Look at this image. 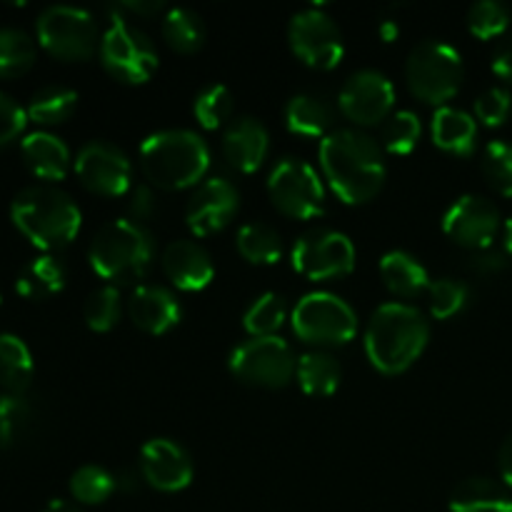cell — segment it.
Masks as SVG:
<instances>
[{"label": "cell", "instance_id": "cell-7", "mask_svg": "<svg viewBox=\"0 0 512 512\" xmlns=\"http://www.w3.org/2000/svg\"><path fill=\"white\" fill-rule=\"evenodd\" d=\"M100 60L115 80L138 85L158 68V50L143 30L115 18L100 38Z\"/></svg>", "mask_w": 512, "mask_h": 512}, {"label": "cell", "instance_id": "cell-28", "mask_svg": "<svg viewBox=\"0 0 512 512\" xmlns=\"http://www.w3.org/2000/svg\"><path fill=\"white\" fill-rule=\"evenodd\" d=\"M298 383L303 388V393L313 395V398H328L338 390L340 378H343V370L340 363L325 350H310L303 358L298 360Z\"/></svg>", "mask_w": 512, "mask_h": 512}, {"label": "cell", "instance_id": "cell-41", "mask_svg": "<svg viewBox=\"0 0 512 512\" xmlns=\"http://www.w3.org/2000/svg\"><path fill=\"white\" fill-rule=\"evenodd\" d=\"M483 175L500 195L512 198V145L493 140L483 153Z\"/></svg>", "mask_w": 512, "mask_h": 512}, {"label": "cell", "instance_id": "cell-38", "mask_svg": "<svg viewBox=\"0 0 512 512\" xmlns=\"http://www.w3.org/2000/svg\"><path fill=\"white\" fill-rule=\"evenodd\" d=\"M85 323L98 333H108L120 320V293L115 285H103L93 290L85 300Z\"/></svg>", "mask_w": 512, "mask_h": 512}, {"label": "cell", "instance_id": "cell-25", "mask_svg": "<svg viewBox=\"0 0 512 512\" xmlns=\"http://www.w3.org/2000/svg\"><path fill=\"white\" fill-rule=\"evenodd\" d=\"M380 278L385 288L400 298H418L423 290L430 288L428 270L423 268L418 258H413L405 250H390L380 260Z\"/></svg>", "mask_w": 512, "mask_h": 512}, {"label": "cell", "instance_id": "cell-14", "mask_svg": "<svg viewBox=\"0 0 512 512\" xmlns=\"http://www.w3.org/2000/svg\"><path fill=\"white\" fill-rule=\"evenodd\" d=\"M75 175L90 193L118 198L130 190L133 168L128 155L105 140H93L83 145L75 158Z\"/></svg>", "mask_w": 512, "mask_h": 512}, {"label": "cell", "instance_id": "cell-1", "mask_svg": "<svg viewBox=\"0 0 512 512\" xmlns=\"http://www.w3.org/2000/svg\"><path fill=\"white\" fill-rule=\"evenodd\" d=\"M320 168L343 203L363 205L383 190L385 160L380 145L363 130H333L320 143Z\"/></svg>", "mask_w": 512, "mask_h": 512}, {"label": "cell", "instance_id": "cell-13", "mask_svg": "<svg viewBox=\"0 0 512 512\" xmlns=\"http://www.w3.org/2000/svg\"><path fill=\"white\" fill-rule=\"evenodd\" d=\"M293 53L315 70H333L343 60L345 45L338 23L318 8H305L288 25Z\"/></svg>", "mask_w": 512, "mask_h": 512}, {"label": "cell", "instance_id": "cell-21", "mask_svg": "<svg viewBox=\"0 0 512 512\" xmlns=\"http://www.w3.org/2000/svg\"><path fill=\"white\" fill-rule=\"evenodd\" d=\"M135 328L148 335H165L180 323V305L170 290L158 285H140L128 303Z\"/></svg>", "mask_w": 512, "mask_h": 512}, {"label": "cell", "instance_id": "cell-34", "mask_svg": "<svg viewBox=\"0 0 512 512\" xmlns=\"http://www.w3.org/2000/svg\"><path fill=\"white\" fill-rule=\"evenodd\" d=\"M118 488V480H115L113 473H108L100 465H83L73 473L70 478V493L78 503L85 505H98L105 503L110 495Z\"/></svg>", "mask_w": 512, "mask_h": 512}, {"label": "cell", "instance_id": "cell-8", "mask_svg": "<svg viewBox=\"0 0 512 512\" xmlns=\"http://www.w3.org/2000/svg\"><path fill=\"white\" fill-rule=\"evenodd\" d=\"M293 330L315 345H345L358 333V315L333 293H310L295 305Z\"/></svg>", "mask_w": 512, "mask_h": 512}, {"label": "cell", "instance_id": "cell-23", "mask_svg": "<svg viewBox=\"0 0 512 512\" xmlns=\"http://www.w3.org/2000/svg\"><path fill=\"white\" fill-rule=\"evenodd\" d=\"M430 133H433V143L445 153L470 155L475 150V140H478V123L465 110L443 105L435 110Z\"/></svg>", "mask_w": 512, "mask_h": 512}, {"label": "cell", "instance_id": "cell-35", "mask_svg": "<svg viewBox=\"0 0 512 512\" xmlns=\"http://www.w3.org/2000/svg\"><path fill=\"white\" fill-rule=\"evenodd\" d=\"M285 315H288V310H285L283 298L275 293H265L245 310L243 325L253 338H270L283 328Z\"/></svg>", "mask_w": 512, "mask_h": 512}, {"label": "cell", "instance_id": "cell-16", "mask_svg": "<svg viewBox=\"0 0 512 512\" xmlns=\"http://www.w3.org/2000/svg\"><path fill=\"white\" fill-rule=\"evenodd\" d=\"M340 110L355 125H378L390 118L395 105V88L378 70H360L350 75L338 98Z\"/></svg>", "mask_w": 512, "mask_h": 512}, {"label": "cell", "instance_id": "cell-47", "mask_svg": "<svg viewBox=\"0 0 512 512\" xmlns=\"http://www.w3.org/2000/svg\"><path fill=\"white\" fill-rule=\"evenodd\" d=\"M493 70L498 78H503L505 83L512 85V35L498 45L493 55Z\"/></svg>", "mask_w": 512, "mask_h": 512}, {"label": "cell", "instance_id": "cell-30", "mask_svg": "<svg viewBox=\"0 0 512 512\" xmlns=\"http://www.w3.org/2000/svg\"><path fill=\"white\" fill-rule=\"evenodd\" d=\"M163 38L175 53H198L205 43V23L195 10L173 8L163 20Z\"/></svg>", "mask_w": 512, "mask_h": 512}, {"label": "cell", "instance_id": "cell-36", "mask_svg": "<svg viewBox=\"0 0 512 512\" xmlns=\"http://www.w3.org/2000/svg\"><path fill=\"white\" fill-rule=\"evenodd\" d=\"M420 133H423V128H420L418 115L410 113V110H398V113H393L383 123L380 140H383V148L388 153L408 155L418 145Z\"/></svg>", "mask_w": 512, "mask_h": 512}, {"label": "cell", "instance_id": "cell-17", "mask_svg": "<svg viewBox=\"0 0 512 512\" xmlns=\"http://www.w3.org/2000/svg\"><path fill=\"white\" fill-rule=\"evenodd\" d=\"M240 208V193L230 180L208 178L193 190L185 205V220L195 235H213L235 218Z\"/></svg>", "mask_w": 512, "mask_h": 512}, {"label": "cell", "instance_id": "cell-29", "mask_svg": "<svg viewBox=\"0 0 512 512\" xmlns=\"http://www.w3.org/2000/svg\"><path fill=\"white\" fill-rule=\"evenodd\" d=\"M33 380V355L18 335H0V385L5 393L23 395Z\"/></svg>", "mask_w": 512, "mask_h": 512}, {"label": "cell", "instance_id": "cell-40", "mask_svg": "<svg viewBox=\"0 0 512 512\" xmlns=\"http://www.w3.org/2000/svg\"><path fill=\"white\" fill-rule=\"evenodd\" d=\"M30 418L33 413L23 395L0 393V448H10L18 443L28 430Z\"/></svg>", "mask_w": 512, "mask_h": 512}, {"label": "cell", "instance_id": "cell-5", "mask_svg": "<svg viewBox=\"0 0 512 512\" xmlns=\"http://www.w3.org/2000/svg\"><path fill=\"white\" fill-rule=\"evenodd\" d=\"M88 258L100 278L120 285L133 283L143 278L153 265L155 240L135 220H110L95 233Z\"/></svg>", "mask_w": 512, "mask_h": 512}, {"label": "cell", "instance_id": "cell-52", "mask_svg": "<svg viewBox=\"0 0 512 512\" xmlns=\"http://www.w3.org/2000/svg\"><path fill=\"white\" fill-rule=\"evenodd\" d=\"M505 248H508V253L512 255V215L508 223H505Z\"/></svg>", "mask_w": 512, "mask_h": 512}, {"label": "cell", "instance_id": "cell-33", "mask_svg": "<svg viewBox=\"0 0 512 512\" xmlns=\"http://www.w3.org/2000/svg\"><path fill=\"white\" fill-rule=\"evenodd\" d=\"M35 43L25 30L0 28V78H15L33 68Z\"/></svg>", "mask_w": 512, "mask_h": 512}, {"label": "cell", "instance_id": "cell-39", "mask_svg": "<svg viewBox=\"0 0 512 512\" xmlns=\"http://www.w3.org/2000/svg\"><path fill=\"white\" fill-rule=\"evenodd\" d=\"M510 25V10L508 5L498 3V0H480V3L470 5L468 10V28L475 38L490 40L498 38L508 30Z\"/></svg>", "mask_w": 512, "mask_h": 512}, {"label": "cell", "instance_id": "cell-19", "mask_svg": "<svg viewBox=\"0 0 512 512\" xmlns=\"http://www.w3.org/2000/svg\"><path fill=\"white\" fill-rule=\"evenodd\" d=\"M163 270L173 280V285H178L185 293L208 288L215 275L208 250L195 240H173V243L165 245Z\"/></svg>", "mask_w": 512, "mask_h": 512}, {"label": "cell", "instance_id": "cell-18", "mask_svg": "<svg viewBox=\"0 0 512 512\" xmlns=\"http://www.w3.org/2000/svg\"><path fill=\"white\" fill-rule=\"evenodd\" d=\"M140 475L163 493H178L185 490L193 480V460L168 438H153L140 450Z\"/></svg>", "mask_w": 512, "mask_h": 512}, {"label": "cell", "instance_id": "cell-24", "mask_svg": "<svg viewBox=\"0 0 512 512\" xmlns=\"http://www.w3.org/2000/svg\"><path fill=\"white\" fill-rule=\"evenodd\" d=\"M450 512H512V495L493 478H468L450 495Z\"/></svg>", "mask_w": 512, "mask_h": 512}, {"label": "cell", "instance_id": "cell-11", "mask_svg": "<svg viewBox=\"0 0 512 512\" xmlns=\"http://www.w3.org/2000/svg\"><path fill=\"white\" fill-rule=\"evenodd\" d=\"M295 368L298 363L293 350L278 335L248 340L230 355V370L235 378L258 388H285L293 380Z\"/></svg>", "mask_w": 512, "mask_h": 512}, {"label": "cell", "instance_id": "cell-4", "mask_svg": "<svg viewBox=\"0 0 512 512\" xmlns=\"http://www.w3.org/2000/svg\"><path fill=\"white\" fill-rule=\"evenodd\" d=\"M10 218L30 243L43 250L65 248L80 230L78 205L68 193L50 185L20 190L10 205Z\"/></svg>", "mask_w": 512, "mask_h": 512}, {"label": "cell", "instance_id": "cell-42", "mask_svg": "<svg viewBox=\"0 0 512 512\" xmlns=\"http://www.w3.org/2000/svg\"><path fill=\"white\" fill-rule=\"evenodd\" d=\"M430 295V313L435 320H448L453 315H458L460 310L468 303V288L458 280H433L428 288Z\"/></svg>", "mask_w": 512, "mask_h": 512}, {"label": "cell", "instance_id": "cell-32", "mask_svg": "<svg viewBox=\"0 0 512 512\" xmlns=\"http://www.w3.org/2000/svg\"><path fill=\"white\" fill-rule=\"evenodd\" d=\"M78 93L68 85H45L30 98L28 118L40 125H58L75 113Z\"/></svg>", "mask_w": 512, "mask_h": 512}, {"label": "cell", "instance_id": "cell-9", "mask_svg": "<svg viewBox=\"0 0 512 512\" xmlns=\"http://www.w3.org/2000/svg\"><path fill=\"white\" fill-rule=\"evenodd\" d=\"M38 40L60 60H88L98 50V23L73 5H50L38 18Z\"/></svg>", "mask_w": 512, "mask_h": 512}, {"label": "cell", "instance_id": "cell-31", "mask_svg": "<svg viewBox=\"0 0 512 512\" xmlns=\"http://www.w3.org/2000/svg\"><path fill=\"white\" fill-rule=\"evenodd\" d=\"M235 245H238V253L253 265H273L278 263L280 253H283L278 230L268 223H260V220L245 223L243 228L238 230Z\"/></svg>", "mask_w": 512, "mask_h": 512}, {"label": "cell", "instance_id": "cell-22", "mask_svg": "<svg viewBox=\"0 0 512 512\" xmlns=\"http://www.w3.org/2000/svg\"><path fill=\"white\" fill-rule=\"evenodd\" d=\"M25 165L43 180H63L70 165V150L58 135L35 130L20 143Z\"/></svg>", "mask_w": 512, "mask_h": 512}, {"label": "cell", "instance_id": "cell-3", "mask_svg": "<svg viewBox=\"0 0 512 512\" xmlns=\"http://www.w3.org/2000/svg\"><path fill=\"white\" fill-rule=\"evenodd\" d=\"M208 165V145L193 130H160L140 145V170L163 190L193 188Z\"/></svg>", "mask_w": 512, "mask_h": 512}, {"label": "cell", "instance_id": "cell-48", "mask_svg": "<svg viewBox=\"0 0 512 512\" xmlns=\"http://www.w3.org/2000/svg\"><path fill=\"white\" fill-rule=\"evenodd\" d=\"M498 468H500V475H503L505 485H510L512 488V433L505 438L503 448H500Z\"/></svg>", "mask_w": 512, "mask_h": 512}, {"label": "cell", "instance_id": "cell-26", "mask_svg": "<svg viewBox=\"0 0 512 512\" xmlns=\"http://www.w3.org/2000/svg\"><path fill=\"white\" fill-rule=\"evenodd\" d=\"M65 285V268L53 255H38L20 268L15 288L23 298L45 300L60 293Z\"/></svg>", "mask_w": 512, "mask_h": 512}, {"label": "cell", "instance_id": "cell-37", "mask_svg": "<svg viewBox=\"0 0 512 512\" xmlns=\"http://www.w3.org/2000/svg\"><path fill=\"white\" fill-rule=\"evenodd\" d=\"M193 113L205 130H218L233 115V93L225 85H208L195 98Z\"/></svg>", "mask_w": 512, "mask_h": 512}, {"label": "cell", "instance_id": "cell-15", "mask_svg": "<svg viewBox=\"0 0 512 512\" xmlns=\"http://www.w3.org/2000/svg\"><path fill=\"white\" fill-rule=\"evenodd\" d=\"M443 230L453 243L470 250H485L500 230V210L493 200L483 195H463L448 208Z\"/></svg>", "mask_w": 512, "mask_h": 512}, {"label": "cell", "instance_id": "cell-10", "mask_svg": "<svg viewBox=\"0 0 512 512\" xmlns=\"http://www.w3.org/2000/svg\"><path fill=\"white\" fill-rule=\"evenodd\" d=\"M268 193L275 208L288 218L310 220L325 210L323 183L313 165L305 160H280L268 178Z\"/></svg>", "mask_w": 512, "mask_h": 512}, {"label": "cell", "instance_id": "cell-44", "mask_svg": "<svg viewBox=\"0 0 512 512\" xmlns=\"http://www.w3.org/2000/svg\"><path fill=\"white\" fill-rule=\"evenodd\" d=\"M25 123H28V113L8 93L0 90V145H8L10 140L18 138Z\"/></svg>", "mask_w": 512, "mask_h": 512}, {"label": "cell", "instance_id": "cell-20", "mask_svg": "<svg viewBox=\"0 0 512 512\" xmlns=\"http://www.w3.org/2000/svg\"><path fill=\"white\" fill-rule=\"evenodd\" d=\"M268 130L255 118H238L223 133V158L240 173H255L268 155Z\"/></svg>", "mask_w": 512, "mask_h": 512}, {"label": "cell", "instance_id": "cell-51", "mask_svg": "<svg viewBox=\"0 0 512 512\" xmlns=\"http://www.w3.org/2000/svg\"><path fill=\"white\" fill-rule=\"evenodd\" d=\"M380 35H383V38L390 43V40H393L395 35H398V25H393V23H390V20H385V23L380 25Z\"/></svg>", "mask_w": 512, "mask_h": 512}, {"label": "cell", "instance_id": "cell-12", "mask_svg": "<svg viewBox=\"0 0 512 512\" xmlns=\"http://www.w3.org/2000/svg\"><path fill=\"white\" fill-rule=\"evenodd\" d=\"M290 260H293V268L308 280L343 278L355 268V245L348 235L338 230H308L295 240Z\"/></svg>", "mask_w": 512, "mask_h": 512}, {"label": "cell", "instance_id": "cell-2", "mask_svg": "<svg viewBox=\"0 0 512 512\" xmlns=\"http://www.w3.org/2000/svg\"><path fill=\"white\" fill-rule=\"evenodd\" d=\"M428 338L430 325L418 308L385 303L375 310L365 330V353L380 373L398 375L423 355Z\"/></svg>", "mask_w": 512, "mask_h": 512}, {"label": "cell", "instance_id": "cell-43", "mask_svg": "<svg viewBox=\"0 0 512 512\" xmlns=\"http://www.w3.org/2000/svg\"><path fill=\"white\" fill-rule=\"evenodd\" d=\"M512 110V98L505 88H488L478 100H475V115L480 123L498 128L508 120Z\"/></svg>", "mask_w": 512, "mask_h": 512}, {"label": "cell", "instance_id": "cell-50", "mask_svg": "<svg viewBox=\"0 0 512 512\" xmlns=\"http://www.w3.org/2000/svg\"><path fill=\"white\" fill-rule=\"evenodd\" d=\"M45 512H80V510L75 508L73 503H68V500H50Z\"/></svg>", "mask_w": 512, "mask_h": 512}, {"label": "cell", "instance_id": "cell-27", "mask_svg": "<svg viewBox=\"0 0 512 512\" xmlns=\"http://www.w3.org/2000/svg\"><path fill=\"white\" fill-rule=\"evenodd\" d=\"M285 123H288L290 133L295 135L325 138L328 128L333 125V108L318 95L300 93L285 105Z\"/></svg>", "mask_w": 512, "mask_h": 512}, {"label": "cell", "instance_id": "cell-49", "mask_svg": "<svg viewBox=\"0 0 512 512\" xmlns=\"http://www.w3.org/2000/svg\"><path fill=\"white\" fill-rule=\"evenodd\" d=\"M125 10H133L138 15H153L160 10V3H125Z\"/></svg>", "mask_w": 512, "mask_h": 512}, {"label": "cell", "instance_id": "cell-46", "mask_svg": "<svg viewBox=\"0 0 512 512\" xmlns=\"http://www.w3.org/2000/svg\"><path fill=\"white\" fill-rule=\"evenodd\" d=\"M505 268H508V260H505V255L495 253V250H490V248L478 250L475 255H470V270L478 275L503 273Z\"/></svg>", "mask_w": 512, "mask_h": 512}, {"label": "cell", "instance_id": "cell-45", "mask_svg": "<svg viewBox=\"0 0 512 512\" xmlns=\"http://www.w3.org/2000/svg\"><path fill=\"white\" fill-rule=\"evenodd\" d=\"M128 208L130 215L135 223L143 225L145 220H150L155 215V195L148 185H138V188L130 190V200H128Z\"/></svg>", "mask_w": 512, "mask_h": 512}, {"label": "cell", "instance_id": "cell-6", "mask_svg": "<svg viewBox=\"0 0 512 512\" xmlns=\"http://www.w3.org/2000/svg\"><path fill=\"white\" fill-rule=\"evenodd\" d=\"M463 58L443 40H423L415 45L405 63V78L415 98L428 105H443L463 83Z\"/></svg>", "mask_w": 512, "mask_h": 512}]
</instances>
